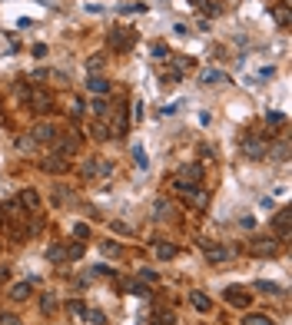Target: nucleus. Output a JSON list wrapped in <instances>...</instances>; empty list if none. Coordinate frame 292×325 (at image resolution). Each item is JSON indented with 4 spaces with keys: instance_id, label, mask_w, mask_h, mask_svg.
Here are the masks:
<instances>
[{
    "instance_id": "nucleus-1",
    "label": "nucleus",
    "mask_w": 292,
    "mask_h": 325,
    "mask_svg": "<svg viewBox=\"0 0 292 325\" xmlns=\"http://www.w3.org/2000/svg\"><path fill=\"white\" fill-rule=\"evenodd\" d=\"M242 153H246L249 159H262L266 156V139L262 136H256V133H246V136H242Z\"/></svg>"
},
{
    "instance_id": "nucleus-2",
    "label": "nucleus",
    "mask_w": 292,
    "mask_h": 325,
    "mask_svg": "<svg viewBox=\"0 0 292 325\" xmlns=\"http://www.w3.org/2000/svg\"><path fill=\"white\" fill-rule=\"evenodd\" d=\"M289 209H279V213L273 216V229H276V236L282 239V242H289Z\"/></svg>"
},
{
    "instance_id": "nucleus-3",
    "label": "nucleus",
    "mask_w": 292,
    "mask_h": 325,
    "mask_svg": "<svg viewBox=\"0 0 292 325\" xmlns=\"http://www.w3.org/2000/svg\"><path fill=\"white\" fill-rule=\"evenodd\" d=\"M176 179H183V182H203V166H199V162H186V166H179Z\"/></svg>"
},
{
    "instance_id": "nucleus-4",
    "label": "nucleus",
    "mask_w": 292,
    "mask_h": 325,
    "mask_svg": "<svg viewBox=\"0 0 292 325\" xmlns=\"http://www.w3.org/2000/svg\"><path fill=\"white\" fill-rule=\"evenodd\" d=\"M30 136H33V143H50L57 136V130H53V123H33Z\"/></svg>"
},
{
    "instance_id": "nucleus-5",
    "label": "nucleus",
    "mask_w": 292,
    "mask_h": 325,
    "mask_svg": "<svg viewBox=\"0 0 292 325\" xmlns=\"http://www.w3.org/2000/svg\"><path fill=\"white\" fill-rule=\"evenodd\" d=\"M27 103H30L37 113H47V110H50V93H44V90H30Z\"/></svg>"
},
{
    "instance_id": "nucleus-6",
    "label": "nucleus",
    "mask_w": 292,
    "mask_h": 325,
    "mask_svg": "<svg viewBox=\"0 0 292 325\" xmlns=\"http://www.w3.org/2000/svg\"><path fill=\"white\" fill-rule=\"evenodd\" d=\"M226 302H229V306H236V309H246L249 306V292H246V289H239V286H233V289H226Z\"/></svg>"
},
{
    "instance_id": "nucleus-7",
    "label": "nucleus",
    "mask_w": 292,
    "mask_h": 325,
    "mask_svg": "<svg viewBox=\"0 0 292 325\" xmlns=\"http://www.w3.org/2000/svg\"><path fill=\"white\" fill-rule=\"evenodd\" d=\"M110 47H113V50H130L127 27H113V30H110Z\"/></svg>"
},
{
    "instance_id": "nucleus-8",
    "label": "nucleus",
    "mask_w": 292,
    "mask_h": 325,
    "mask_svg": "<svg viewBox=\"0 0 292 325\" xmlns=\"http://www.w3.org/2000/svg\"><path fill=\"white\" fill-rule=\"evenodd\" d=\"M87 90H90V93H96V96H103V93H110V80H107V76H100V73H93L87 80Z\"/></svg>"
},
{
    "instance_id": "nucleus-9",
    "label": "nucleus",
    "mask_w": 292,
    "mask_h": 325,
    "mask_svg": "<svg viewBox=\"0 0 292 325\" xmlns=\"http://www.w3.org/2000/svg\"><path fill=\"white\" fill-rule=\"evenodd\" d=\"M276 249H279V246H276L273 239H253V252H256V256H262V259L276 256Z\"/></svg>"
},
{
    "instance_id": "nucleus-10",
    "label": "nucleus",
    "mask_w": 292,
    "mask_h": 325,
    "mask_svg": "<svg viewBox=\"0 0 292 325\" xmlns=\"http://www.w3.org/2000/svg\"><path fill=\"white\" fill-rule=\"evenodd\" d=\"M199 80H203V87H222V83H229V76L222 70H206Z\"/></svg>"
},
{
    "instance_id": "nucleus-11",
    "label": "nucleus",
    "mask_w": 292,
    "mask_h": 325,
    "mask_svg": "<svg viewBox=\"0 0 292 325\" xmlns=\"http://www.w3.org/2000/svg\"><path fill=\"white\" fill-rule=\"evenodd\" d=\"M17 206H24V209H37V206H40V196H37V189H20V199H17Z\"/></svg>"
},
{
    "instance_id": "nucleus-12",
    "label": "nucleus",
    "mask_w": 292,
    "mask_h": 325,
    "mask_svg": "<svg viewBox=\"0 0 292 325\" xmlns=\"http://www.w3.org/2000/svg\"><path fill=\"white\" fill-rule=\"evenodd\" d=\"M190 302H193V309H199V312H210L213 309V302H210L206 292H190Z\"/></svg>"
},
{
    "instance_id": "nucleus-13",
    "label": "nucleus",
    "mask_w": 292,
    "mask_h": 325,
    "mask_svg": "<svg viewBox=\"0 0 292 325\" xmlns=\"http://www.w3.org/2000/svg\"><path fill=\"white\" fill-rule=\"evenodd\" d=\"M73 150H76V136H67V139H57V156H73Z\"/></svg>"
},
{
    "instance_id": "nucleus-14",
    "label": "nucleus",
    "mask_w": 292,
    "mask_h": 325,
    "mask_svg": "<svg viewBox=\"0 0 292 325\" xmlns=\"http://www.w3.org/2000/svg\"><path fill=\"white\" fill-rule=\"evenodd\" d=\"M206 256L213 259V262H222V259H229V249H222V246H213V242H203Z\"/></svg>"
},
{
    "instance_id": "nucleus-15",
    "label": "nucleus",
    "mask_w": 292,
    "mask_h": 325,
    "mask_svg": "<svg viewBox=\"0 0 292 325\" xmlns=\"http://www.w3.org/2000/svg\"><path fill=\"white\" fill-rule=\"evenodd\" d=\"M44 169H47V173H64V169H67V159H64V156H47Z\"/></svg>"
},
{
    "instance_id": "nucleus-16",
    "label": "nucleus",
    "mask_w": 292,
    "mask_h": 325,
    "mask_svg": "<svg viewBox=\"0 0 292 325\" xmlns=\"http://www.w3.org/2000/svg\"><path fill=\"white\" fill-rule=\"evenodd\" d=\"M27 295H30V282H17V286L10 289V299L13 302H24Z\"/></svg>"
},
{
    "instance_id": "nucleus-17",
    "label": "nucleus",
    "mask_w": 292,
    "mask_h": 325,
    "mask_svg": "<svg viewBox=\"0 0 292 325\" xmlns=\"http://www.w3.org/2000/svg\"><path fill=\"white\" fill-rule=\"evenodd\" d=\"M242 325H273V319L262 312H249V315H242Z\"/></svg>"
},
{
    "instance_id": "nucleus-18",
    "label": "nucleus",
    "mask_w": 292,
    "mask_h": 325,
    "mask_svg": "<svg viewBox=\"0 0 292 325\" xmlns=\"http://www.w3.org/2000/svg\"><path fill=\"white\" fill-rule=\"evenodd\" d=\"M100 252H103V256H110V259H120V256H123L120 242H113V239H107V242L100 246Z\"/></svg>"
},
{
    "instance_id": "nucleus-19",
    "label": "nucleus",
    "mask_w": 292,
    "mask_h": 325,
    "mask_svg": "<svg viewBox=\"0 0 292 325\" xmlns=\"http://www.w3.org/2000/svg\"><path fill=\"white\" fill-rule=\"evenodd\" d=\"M170 213H173V202L170 199H156V202H153V216H156V219H163Z\"/></svg>"
},
{
    "instance_id": "nucleus-20",
    "label": "nucleus",
    "mask_w": 292,
    "mask_h": 325,
    "mask_svg": "<svg viewBox=\"0 0 292 325\" xmlns=\"http://www.w3.org/2000/svg\"><path fill=\"white\" fill-rule=\"evenodd\" d=\"M67 312H70L73 322H83V319H87V306H83V302H70V306H67Z\"/></svg>"
},
{
    "instance_id": "nucleus-21",
    "label": "nucleus",
    "mask_w": 292,
    "mask_h": 325,
    "mask_svg": "<svg viewBox=\"0 0 292 325\" xmlns=\"http://www.w3.org/2000/svg\"><path fill=\"white\" fill-rule=\"evenodd\" d=\"M40 309H44V315H53L57 312V295H50V292L40 295Z\"/></svg>"
},
{
    "instance_id": "nucleus-22",
    "label": "nucleus",
    "mask_w": 292,
    "mask_h": 325,
    "mask_svg": "<svg viewBox=\"0 0 292 325\" xmlns=\"http://www.w3.org/2000/svg\"><path fill=\"white\" fill-rule=\"evenodd\" d=\"M273 17H276V24H279V27H289V4H286V0H282V4L276 7V13H273Z\"/></svg>"
},
{
    "instance_id": "nucleus-23",
    "label": "nucleus",
    "mask_w": 292,
    "mask_h": 325,
    "mask_svg": "<svg viewBox=\"0 0 292 325\" xmlns=\"http://www.w3.org/2000/svg\"><path fill=\"white\" fill-rule=\"evenodd\" d=\"M90 133H93V139H110V126L103 123V119H96V123L90 126Z\"/></svg>"
},
{
    "instance_id": "nucleus-24",
    "label": "nucleus",
    "mask_w": 292,
    "mask_h": 325,
    "mask_svg": "<svg viewBox=\"0 0 292 325\" xmlns=\"http://www.w3.org/2000/svg\"><path fill=\"white\" fill-rule=\"evenodd\" d=\"M153 252H156L159 259H173V256H176V246H173V242H159Z\"/></svg>"
},
{
    "instance_id": "nucleus-25",
    "label": "nucleus",
    "mask_w": 292,
    "mask_h": 325,
    "mask_svg": "<svg viewBox=\"0 0 292 325\" xmlns=\"http://www.w3.org/2000/svg\"><path fill=\"white\" fill-rule=\"evenodd\" d=\"M47 259H50V262H64L67 249H64V246H50V249H47Z\"/></svg>"
},
{
    "instance_id": "nucleus-26",
    "label": "nucleus",
    "mask_w": 292,
    "mask_h": 325,
    "mask_svg": "<svg viewBox=\"0 0 292 325\" xmlns=\"http://www.w3.org/2000/svg\"><path fill=\"white\" fill-rule=\"evenodd\" d=\"M67 196H70V186H64V182H57V186H53V202H67Z\"/></svg>"
},
{
    "instance_id": "nucleus-27",
    "label": "nucleus",
    "mask_w": 292,
    "mask_h": 325,
    "mask_svg": "<svg viewBox=\"0 0 292 325\" xmlns=\"http://www.w3.org/2000/svg\"><path fill=\"white\" fill-rule=\"evenodd\" d=\"M80 173H83V179H96V159H87Z\"/></svg>"
},
{
    "instance_id": "nucleus-28",
    "label": "nucleus",
    "mask_w": 292,
    "mask_h": 325,
    "mask_svg": "<svg viewBox=\"0 0 292 325\" xmlns=\"http://www.w3.org/2000/svg\"><path fill=\"white\" fill-rule=\"evenodd\" d=\"M133 162H136L140 169L150 166V162H146V150H143V146H133Z\"/></svg>"
},
{
    "instance_id": "nucleus-29",
    "label": "nucleus",
    "mask_w": 292,
    "mask_h": 325,
    "mask_svg": "<svg viewBox=\"0 0 292 325\" xmlns=\"http://www.w3.org/2000/svg\"><path fill=\"white\" fill-rule=\"evenodd\" d=\"M153 60H170V50H166V44H153Z\"/></svg>"
},
{
    "instance_id": "nucleus-30",
    "label": "nucleus",
    "mask_w": 292,
    "mask_h": 325,
    "mask_svg": "<svg viewBox=\"0 0 292 325\" xmlns=\"http://www.w3.org/2000/svg\"><path fill=\"white\" fill-rule=\"evenodd\" d=\"M113 173V162H107V159H96V176H110Z\"/></svg>"
},
{
    "instance_id": "nucleus-31",
    "label": "nucleus",
    "mask_w": 292,
    "mask_h": 325,
    "mask_svg": "<svg viewBox=\"0 0 292 325\" xmlns=\"http://www.w3.org/2000/svg\"><path fill=\"white\" fill-rule=\"evenodd\" d=\"M73 236H76V239H90V226H87V222H76V226H73Z\"/></svg>"
},
{
    "instance_id": "nucleus-32",
    "label": "nucleus",
    "mask_w": 292,
    "mask_h": 325,
    "mask_svg": "<svg viewBox=\"0 0 292 325\" xmlns=\"http://www.w3.org/2000/svg\"><path fill=\"white\" fill-rule=\"evenodd\" d=\"M127 292H130V295H140V299H143V295H146V286H143V282H130Z\"/></svg>"
},
{
    "instance_id": "nucleus-33",
    "label": "nucleus",
    "mask_w": 292,
    "mask_h": 325,
    "mask_svg": "<svg viewBox=\"0 0 292 325\" xmlns=\"http://www.w3.org/2000/svg\"><path fill=\"white\" fill-rule=\"evenodd\" d=\"M266 123L269 126H282V123H286V116H282V113H266Z\"/></svg>"
},
{
    "instance_id": "nucleus-34",
    "label": "nucleus",
    "mask_w": 292,
    "mask_h": 325,
    "mask_svg": "<svg viewBox=\"0 0 292 325\" xmlns=\"http://www.w3.org/2000/svg\"><path fill=\"white\" fill-rule=\"evenodd\" d=\"M136 272H140V279L146 282V286H153V282H156V272H153V269H136Z\"/></svg>"
},
{
    "instance_id": "nucleus-35",
    "label": "nucleus",
    "mask_w": 292,
    "mask_h": 325,
    "mask_svg": "<svg viewBox=\"0 0 292 325\" xmlns=\"http://www.w3.org/2000/svg\"><path fill=\"white\" fill-rule=\"evenodd\" d=\"M100 67H103V56H100V53H96V56H93V60H90V63H87V70H90V73H100Z\"/></svg>"
},
{
    "instance_id": "nucleus-36",
    "label": "nucleus",
    "mask_w": 292,
    "mask_h": 325,
    "mask_svg": "<svg viewBox=\"0 0 292 325\" xmlns=\"http://www.w3.org/2000/svg\"><path fill=\"white\" fill-rule=\"evenodd\" d=\"M93 110H96V116H100V119H107V116H110V110H107V103H103V100H96V103H93Z\"/></svg>"
},
{
    "instance_id": "nucleus-37",
    "label": "nucleus",
    "mask_w": 292,
    "mask_h": 325,
    "mask_svg": "<svg viewBox=\"0 0 292 325\" xmlns=\"http://www.w3.org/2000/svg\"><path fill=\"white\" fill-rule=\"evenodd\" d=\"M87 319L93 325H107V315H103V312H87Z\"/></svg>"
},
{
    "instance_id": "nucleus-38",
    "label": "nucleus",
    "mask_w": 292,
    "mask_h": 325,
    "mask_svg": "<svg viewBox=\"0 0 292 325\" xmlns=\"http://www.w3.org/2000/svg\"><path fill=\"white\" fill-rule=\"evenodd\" d=\"M76 256H83V246L80 242H73L70 249H67V259H76Z\"/></svg>"
},
{
    "instance_id": "nucleus-39",
    "label": "nucleus",
    "mask_w": 292,
    "mask_h": 325,
    "mask_svg": "<svg viewBox=\"0 0 292 325\" xmlns=\"http://www.w3.org/2000/svg\"><path fill=\"white\" fill-rule=\"evenodd\" d=\"M159 322L163 325H176V312H159Z\"/></svg>"
},
{
    "instance_id": "nucleus-40",
    "label": "nucleus",
    "mask_w": 292,
    "mask_h": 325,
    "mask_svg": "<svg viewBox=\"0 0 292 325\" xmlns=\"http://www.w3.org/2000/svg\"><path fill=\"white\" fill-rule=\"evenodd\" d=\"M239 226L242 229H256V219L253 216H239Z\"/></svg>"
},
{
    "instance_id": "nucleus-41",
    "label": "nucleus",
    "mask_w": 292,
    "mask_h": 325,
    "mask_svg": "<svg viewBox=\"0 0 292 325\" xmlns=\"http://www.w3.org/2000/svg\"><path fill=\"white\" fill-rule=\"evenodd\" d=\"M120 10H123V13H140V10H143V4H123Z\"/></svg>"
},
{
    "instance_id": "nucleus-42",
    "label": "nucleus",
    "mask_w": 292,
    "mask_h": 325,
    "mask_svg": "<svg viewBox=\"0 0 292 325\" xmlns=\"http://www.w3.org/2000/svg\"><path fill=\"white\" fill-rule=\"evenodd\" d=\"M256 289H259V292H279L273 282H256Z\"/></svg>"
},
{
    "instance_id": "nucleus-43",
    "label": "nucleus",
    "mask_w": 292,
    "mask_h": 325,
    "mask_svg": "<svg viewBox=\"0 0 292 325\" xmlns=\"http://www.w3.org/2000/svg\"><path fill=\"white\" fill-rule=\"evenodd\" d=\"M0 325H20V322H17V315H7L4 312V315H0Z\"/></svg>"
},
{
    "instance_id": "nucleus-44",
    "label": "nucleus",
    "mask_w": 292,
    "mask_h": 325,
    "mask_svg": "<svg viewBox=\"0 0 292 325\" xmlns=\"http://www.w3.org/2000/svg\"><path fill=\"white\" fill-rule=\"evenodd\" d=\"M173 33H179V37H186V33H190V27H186V24H173Z\"/></svg>"
},
{
    "instance_id": "nucleus-45",
    "label": "nucleus",
    "mask_w": 292,
    "mask_h": 325,
    "mask_svg": "<svg viewBox=\"0 0 292 325\" xmlns=\"http://www.w3.org/2000/svg\"><path fill=\"white\" fill-rule=\"evenodd\" d=\"M30 76H33V80H47V76H50V70H33Z\"/></svg>"
},
{
    "instance_id": "nucleus-46",
    "label": "nucleus",
    "mask_w": 292,
    "mask_h": 325,
    "mask_svg": "<svg viewBox=\"0 0 292 325\" xmlns=\"http://www.w3.org/2000/svg\"><path fill=\"white\" fill-rule=\"evenodd\" d=\"M0 219H4V216H0Z\"/></svg>"
}]
</instances>
